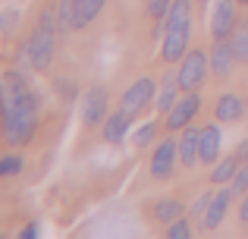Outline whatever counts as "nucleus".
Listing matches in <instances>:
<instances>
[{"label":"nucleus","instance_id":"nucleus-1","mask_svg":"<svg viewBox=\"0 0 248 239\" xmlns=\"http://www.w3.org/2000/svg\"><path fill=\"white\" fill-rule=\"evenodd\" d=\"M38 120H41V98L29 85L25 73L10 69L0 79V129L6 145L22 148L35 139Z\"/></svg>","mask_w":248,"mask_h":239},{"label":"nucleus","instance_id":"nucleus-2","mask_svg":"<svg viewBox=\"0 0 248 239\" xmlns=\"http://www.w3.org/2000/svg\"><path fill=\"white\" fill-rule=\"evenodd\" d=\"M157 35H164V60L176 63L188 50V35H192V0H173L167 19L157 25Z\"/></svg>","mask_w":248,"mask_h":239},{"label":"nucleus","instance_id":"nucleus-3","mask_svg":"<svg viewBox=\"0 0 248 239\" xmlns=\"http://www.w3.org/2000/svg\"><path fill=\"white\" fill-rule=\"evenodd\" d=\"M57 22H60V13H54V6H44L41 16H38L35 29H31L29 41H25V60L35 73H44V69L54 63V48H57Z\"/></svg>","mask_w":248,"mask_h":239},{"label":"nucleus","instance_id":"nucleus-4","mask_svg":"<svg viewBox=\"0 0 248 239\" xmlns=\"http://www.w3.org/2000/svg\"><path fill=\"white\" fill-rule=\"evenodd\" d=\"M207 69H211V57L204 50H186L179 63V88L182 92H198L207 79Z\"/></svg>","mask_w":248,"mask_h":239},{"label":"nucleus","instance_id":"nucleus-5","mask_svg":"<svg viewBox=\"0 0 248 239\" xmlns=\"http://www.w3.org/2000/svg\"><path fill=\"white\" fill-rule=\"evenodd\" d=\"M107 104H110L107 88H104V85H91L88 92H85V98H82V107H79L82 123H85V126H104V120L110 117Z\"/></svg>","mask_w":248,"mask_h":239},{"label":"nucleus","instance_id":"nucleus-6","mask_svg":"<svg viewBox=\"0 0 248 239\" xmlns=\"http://www.w3.org/2000/svg\"><path fill=\"white\" fill-rule=\"evenodd\" d=\"M154 98H157V85H154V79H148V76H145V79L132 82V85L123 92V104L120 107L126 113H132V117H139V113L145 111Z\"/></svg>","mask_w":248,"mask_h":239},{"label":"nucleus","instance_id":"nucleus-7","mask_svg":"<svg viewBox=\"0 0 248 239\" xmlns=\"http://www.w3.org/2000/svg\"><path fill=\"white\" fill-rule=\"evenodd\" d=\"M198 111H201V95H198V92H186V95H182V98L167 111V129H170V132H179V129H186L188 123L195 120V113H198Z\"/></svg>","mask_w":248,"mask_h":239},{"label":"nucleus","instance_id":"nucleus-8","mask_svg":"<svg viewBox=\"0 0 248 239\" xmlns=\"http://www.w3.org/2000/svg\"><path fill=\"white\" fill-rule=\"evenodd\" d=\"M176 160H179V142H176V139L157 142V148H154V158H151V173H154V179L173 176Z\"/></svg>","mask_w":248,"mask_h":239},{"label":"nucleus","instance_id":"nucleus-9","mask_svg":"<svg viewBox=\"0 0 248 239\" xmlns=\"http://www.w3.org/2000/svg\"><path fill=\"white\" fill-rule=\"evenodd\" d=\"M232 29H236V6H232V0H217L214 16H211V35H214V41L230 38Z\"/></svg>","mask_w":248,"mask_h":239},{"label":"nucleus","instance_id":"nucleus-10","mask_svg":"<svg viewBox=\"0 0 248 239\" xmlns=\"http://www.w3.org/2000/svg\"><path fill=\"white\" fill-rule=\"evenodd\" d=\"M232 63H236V50H232V41H217L211 50V73L217 79H226L232 73Z\"/></svg>","mask_w":248,"mask_h":239},{"label":"nucleus","instance_id":"nucleus-11","mask_svg":"<svg viewBox=\"0 0 248 239\" xmlns=\"http://www.w3.org/2000/svg\"><path fill=\"white\" fill-rule=\"evenodd\" d=\"M230 198H232V189H223V192H217V195H211V205H207V211L201 214V227L217 230L220 223H223V217H226Z\"/></svg>","mask_w":248,"mask_h":239},{"label":"nucleus","instance_id":"nucleus-12","mask_svg":"<svg viewBox=\"0 0 248 239\" xmlns=\"http://www.w3.org/2000/svg\"><path fill=\"white\" fill-rule=\"evenodd\" d=\"M220 145H223L220 126H204V129H201V145H198L201 164H214V160L220 158Z\"/></svg>","mask_w":248,"mask_h":239},{"label":"nucleus","instance_id":"nucleus-13","mask_svg":"<svg viewBox=\"0 0 248 239\" xmlns=\"http://www.w3.org/2000/svg\"><path fill=\"white\" fill-rule=\"evenodd\" d=\"M179 73H167L164 79H160V88H157V101H154V104H157V111L160 113H167L170 107L176 104V101H179Z\"/></svg>","mask_w":248,"mask_h":239},{"label":"nucleus","instance_id":"nucleus-14","mask_svg":"<svg viewBox=\"0 0 248 239\" xmlns=\"http://www.w3.org/2000/svg\"><path fill=\"white\" fill-rule=\"evenodd\" d=\"M198 145H201V129H188V126H186V132H182V139H179V160H182L186 167L201 164Z\"/></svg>","mask_w":248,"mask_h":239},{"label":"nucleus","instance_id":"nucleus-15","mask_svg":"<svg viewBox=\"0 0 248 239\" xmlns=\"http://www.w3.org/2000/svg\"><path fill=\"white\" fill-rule=\"evenodd\" d=\"M129 123H132V113H126L120 107L116 113H110L107 120H104V139L107 142H123L129 132Z\"/></svg>","mask_w":248,"mask_h":239},{"label":"nucleus","instance_id":"nucleus-16","mask_svg":"<svg viewBox=\"0 0 248 239\" xmlns=\"http://www.w3.org/2000/svg\"><path fill=\"white\" fill-rule=\"evenodd\" d=\"M214 113H217L220 123H236L245 113V101L239 98V95H220L217 111H214Z\"/></svg>","mask_w":248,"mask_h":239},{"label":"nucleus","instance_id":"nucleus-17","mask_svg":"<svg viewBox=\"0 0 248 239\" xmlns=\"http://www.w3.org/2000/svg\"><path fill=\"white\" fill-rule=\"evenodd\" d=\"M182 211H186V205H182L179 198H164V202L154 205V221L173 223V221H179V217H182Z\"/></svg>","mask_w":248,"mask_h":239},{"label":"nucleus","instance_id":"nucleus-18","mask_svg":"<svg viewBox=\"0 0 248 239\" xmlns=\"http://www.w3.org/2000/svg\"><path fill=\"white\" fill-rule=\"evenodd\" d=\"M230 41H232V50H236V60L248 63V19H239V22H236Z\"/></svg>","mask_w":248,"mask_h":239},{"label":"nucleus","instance_id":"nucleus-19","mask_svg":"<svg viewBox=\"0 0 248 239\" xmlns=\"http://www.w3.org/2000/svg\"><path fill=\"white\" fill-rule=\"evenodd\" d=\"M236 170H239V158L232 154V158H223L217 167H214V173H211V179L217 186H223V183H232V176H236Z\"/></svg>","mask_w":248,"mask_h":239},{"label":"nucleus","instance_id":"nucleus-20","mask_svg":"<svg viewBox=\"0 0 248 239\" xmlns=\"http://www.w3.org/2000/svg\"><path fill=\"white\" fill-rule=\"evenodd\" d=\"M104 3H107V0H82L79 13H76V29H85V25H88L91 19L104 10Z\"/></svg>","mask_w":248,"mask_h":239},{"label":"nucleus","instance_id":"nucleus-21","mask_svg":"<svg viewBox=\"0 0 248 239\" xmlns=\"http://www.w3.org/2000/svg\"><path fill=\"white\" fill-rule=\"evenodd\" d=\"M79 3L82 0H60V25L63 29H76V13H79Z\"/></svg>","mask_w":248,"mask_h":239},{"label":"nucleus","instance_id":"nucleus-22","mask_svg":"<svg viewBox=\"0 0 248 239\" xmlns=\"http://www.w3.org/2000/svg\"><path fill=\"white\" fill-rule=\"evenodd\" d=\"M230 189H232V198L248 192V160L239 164V170H236V176H232V186H230Z\"/></svg>","mask_w":248,"mask_h":239},{"label":"nucleus","instance_id":"nucleus-23","mask_svg":"<svg viewBox=\"0 0 248 239\" xmlns=\"http://www.w3.org/2000/svg\"><path fill=\"white\" fill-rule=\"evenodd\" d=\"M22 173V158L19 154H3L0 158V176H16Z\"/></svg>","mask_w":248,"mask_h":239},{"label":"nucleus","instance_id":"nucleus-24","mask_svg":"<svg viewBox=\"0 0 248 239\" xmlns=\"http://www.w3.org/2000/svg\"><path fill=\"white\" fill-rule=\"evenodd\" d=\"M154 132H157V126H154V123H145V126L139 129V132L132 135V142H135V148H148L154 142Z\"/></svg>","mask_w":248,"mask_h":239},{"label":"nucleus","instance_id":"nucleus-25","mask_svg":"<svg viewBox=\"0 0 248 239\" xmlns=\"http://www.w3.org/2000/svg\"><path fill=\"white\" fill-rule=\"evenodd\" d=\"M167 236H170V239H188V236H192V227H188L186 217H179V221H173V223L167 227Z\"/></svg>","mask_w":248,"mask_h":239},{"label":"nucleus","instance_id":"nucleus-26","mask_svg":"<svg viewBox=\"0 0 248 239\" xmlns=\"http://www.w3.org/2000/svg\"><path fill=\"white\" fill-rule=\"evenodd\" d=\"M170 6H173V0H148V13H151L157 22H164V19H167Z\"/></svg>","mask_w":248,"mask_h":239},{"label":"nucleus","instance_id":"nucleus-27","mask_svg":"<svg viewBox=\"0 0 248 239\" xmlns=\"http://www.w3.org/2000/svg\"><path fill=\"white\" fill-rule=\"evenodd\" d=\"M239 221L248 223V192L242 195V205H239Z\"/></svg>","mask_w":248,"mask_h":239},{"label":"nucleus","instance_id":"nucleus-28","mask_svg":"<svg viewBox=\"0 0 248 239\" xmlns=\"http://www.w3.org/2000/svg\"><path fill=\"white\" fill-rule=\"evenodd\" d=\"M35 236H38V223H31V227L19 230V239H35Z\"/></svg>","mask_w":248,"mask_h":239},{"label":"nucleus","instance_id":"nucleus-29","mask_svg":"<svg viewBox=\"0 0 248 239\" xmlns=\"http://www.w3.org/2000/svg\"><path fill=\"white\" fill-rule=\"evenodd\" d=\"M236 158H239V160H248V139L242 142V145H239V151H236Z\"/></svg>","mask_w":248,"mask_h":239},{"label":"nucleus","instance_id":"nucleus-30","mask_svg":"<svg viewBox=\"0 0 248 239\" xmlns=\"http://www.w3.org/2000/svg\"><path fill=\"white\" fill-rule=\"evenodd\" d=\"M3 25H6V19H3V16H0V32H3Z\"/></svg>","mask_w":248,"mask_h":239},{"label":"nucleus","instance_id":"nucleus-31","mask_svg":"<svg viewBox=\"0 0 248 239\" xmlns=\"http://www.w3.org/2000/svg\"><path fill=\"white\" fill-rule=\"evenodd\" d=\"M239 3H248V0H239Z\"/></svg>","mask_w":248,"mask_h":239},{"label":"nucleus","instance_id":"nucleus-32","mask_svg":"<svg viewBox=\"0 0 248 239\" xmlns=\"http://www.w3.org/2000/svg\"><path fill=\"white\" fill-rule=\"evenodd\" d=\"M201 3H207V0H201Z\"/></svg>","mask_w":248,"mask_h":239}]
</instances>
